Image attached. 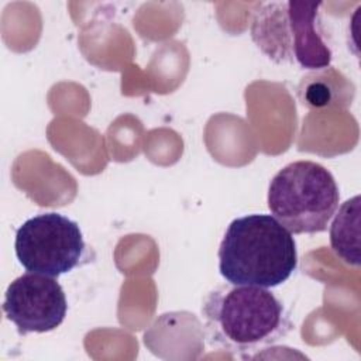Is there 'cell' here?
<instances>
[{
    "label": "cell",
    "instance_id": "cell-2",
    "mask_svg": "<svg viewBox=\"0 0 361 361\" xmlns=\"http://www.w3.org/2000/svg\"><path fill=\"white\" fill-rule=\"evenodd\" d=\"M202 313L212 343L230 351L257 350L292 329L282 302L261 286H219L206 296Z\"/></svg>",
    "mask_w": 361,
    "mask_h": 361
},
{
    "label": "cell",
    "instance_id": "cell-1",
    "mask_svg": "<svg viewBox=\"0 0 361 361\" xmlns=\"http://www.w3.org/2000/svg\"><path fill=\"white\" fill-rule=\"evenodd\" d=\"M296 265L292 233L271 214L234 219L220 243L219 271L233 285L274 288L288 281Z\"/></svg>",
    "mask_w": 361,
    "mask_h": 361
},
{
    "label": "cell",
    "instance_id": "cell-4",
    "mask_svg": "<svg viewBox=\"0 0 361 361\" xmlns=\"http://www.w3.org/2000/svg\"><path fill=\"white\" fill-rule=\"evenodd\" d=\"M338 202L334 176L313 161H295L278 171L267 197L271 214L292 234L324 231Z\"/></svg>",
    "mask_w": 361,
    "mask_h": 361
},
{
    "label": "cell",
    "instance_id": "cell-3",
    "mask_svg": "<svg viewBox=\"0 0 361 361\" xmlns=\"http://www.w3.org/2000/svg\"><path fill=\"white\" fill-rule=\"evenodd\" d=\"M320 1H269L254 11L251 38L276 63L317 71L329 68L333 52L320 24Z\"/></svg>",
    "mask_w": 361,
    "mask_h": 361
},
{
    "label": "cell",
    "instance_id": "cell-6",
    "mask_svg": "<svg viewBox=\"0 0 361 361\" xmlns=\"http://www.w3.org/2000/svg\"><path fill=\"white\" fill-rule=\"evenodd\" d=\"M66 296L55 278L27 272L16 278L7 288L3 302L6 317L20 334L47 333L65 320Z\"/></svg>",
    "mask_w": 361,
    "mask_h": 361
},
{
    "label": "cell",
    "instance_id": "cell-7",
    "mask_svg": "<svg viewBox=\"0 0 361 361\" xmlns=\"http://www.w3.org/2000/svg\"><path fill=\"white\" fill-rule=\"evenodd\" d=\"M303 106L314 110L347 106L354 96V86L334 68L310 71L298 89Z\"/></svg>",
    "mask_w": 361,
    "mask_h": 361
},
{
    "label": "cell",
    "instance_id": "cell-8",
    "mask_svg": "<svg viewBox=\"0 0 361 361\" xmlns=\"http://www.w3.org/2000/svg\"><path fill=\"white\" fill-rule=\"evenodd\" d=\"M360 195L345 200L330 227L331 250L345 264L360 265Z\"/></svg>",
    "mask_w": 361,
    "mask_h": 361
},
{
    "label": "cell",
    "instance_id": "cell-5",
    "mask_svg": "<svg viewBox=\"0 0 361 361\" xmlns=\"http://www.w3.org/2000/svg\"><path fill=\"white\" fill-rule=\"evenodd\" d=\"M14 248L28 272L58 278L79 265L85 241L78 223L59 213H42L18 227Z\"/></svg>",
    "mask_w": 361,
    "mask_h": 361
}]
</instances>
